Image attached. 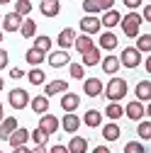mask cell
<instances>
[{"label": "cell", "mask_w": 151, "mask_h": 153, "mask_svg": "<svg viewBox=\"0 0 151 153\" xmlns=\"http://www.w3.org/2000/svg\"><path fill=\"white\" fill-rule=\"evenodd\" d=\"M141 22H144V20H141V15L129 10V15H124L122 20H120L124 36H129V39H137V36H139V29H141Z\"/></svg>", "instance_id": "6da1fadb"}, {"label": "cell", "mask_w": 151, "mask_h": 153, "mask_svg": "<svg viewBox=\"0 0 151 153\" xmlns=\"http://www.w3.org/2000/svg\"><path fill=\"white\" fill-rule=\"evenodd\" d=\"M102 92L110 102H120L122 97H127V80L124 78H110V83H107V88H102Z\"/></svg>", "instance_id": "7a4b0ae2"}, {"label": "cell", "mask_w": 151, "mask_h": 153, "mask_svg": "<svg viewBox=\"0 0 151 153\" xmlns=\"http://www.w3.org/2000/svg\"><path fill=\"white\" fill-rule=\"evenodd\" d=\"M120 59V66H124V68H139L141 66V53L134 49V46H127V49H122V53L117 56Z\"/></svg>", "instance_id": "3957f363"}, {"label": "cell", "mask_w": 151, "mask_h": 153, "mask_svg": "<svg viewBox=\"0 0 151 153\" xmlns=\"http://www.w3.org/2000/svg\"><path fill=\"white\" fill-rule=\"evenodd\" d=\"M7 100H10V107L12 109H25V107H29V92L25 90V88H12L10 90V95H7Z\"/></svg>", "instance_id": "277c9868"}, {"label": "cell", "mask_w": 151, "mask_h": 153, "mask_svg": "<svg viewBox=\"0 0 151 153\" xmlns=\"http://www.w3.org/2000/svg\"><path fill=\"white\" fill-rule=\"evenodd\" d=\"M112 5H115V0H83L85 15H98V12L112 10Z\"/></svg>", "instance_id": "5b68a950"}, {"label": "cell", "mask_w": 151, "mask_h": 153, "mask_svg": "<svg viewBox=\"0 0 151 153\" xmlns=\"http://www.w3.org/2000/svg\"><path fill=\"white\" fill-rule=\"evenodd\" d=\"M124 114H127V119H132V122H141V119L146 117V107H144V102H139V100H132V102L124 107Z\"/></svg>", "instance_id": "8992f818"}, {"label": "cell", "mask_w": 151, "mask_h": 153, "mask_svg": "<svg viewBox=\"0 0 151 153\" xmlns=\"http://www.w3.org/2000/svg\"><path fill=\"white\" fill-rule=\"evenodd\" d=\"M100 29H102L100 17H95V15H85L83 20H81V32H83V34H88V36L100 34Z\"/></svg>", "instance_id": "52a82bcc"}, {"label": "cell", "mask_w": 151, "mask_h": 153, "mask_svg": "<svg viewBox=\"0 0 151 153\" xmlns=\"http://www.w3.org/2000/svg\"><path fill=\"white\" fill-rule=\"evenodd\" d=\"M59 126H61V124H59V119H56L54 114H49V112H44L42 117H39V129L46 134V136H54V134L59 131Z\"/></svg>", "instance_id": "ba28073f"}, {"label": "cell", "mask_w": 151, "mask_h": 153, "mask_svg": "<svg viewBox=\"0 0 151 153\" xmlns=\"http://www.w3.org/2000/svg\"><path fill=\"white\" fill-rule=\"evenodd\" d=\"M22 20L25 17H20L17 12H7V15H3V20H0V27H3V32H20Z\"/></svg>", "instance_id": "9c48e42d"}, {"label": "cell", "mask_w": 151, "mask_h": 153, "mask_svg": "<svg viewBox=\"0 0 151 153\" xmlns=\"http://www.w3.org/2000/svg\"><path fill=\"white\" fill-rule=\"evenodd\" d=\"M102 80L100 78H83V92L88 97H100L102 95Z\"/></svg>", "instance_id": "30bf717a"}, {"label": "cell", "mask_w": 151, "mask_h": 153, "mask_svg": "<svg viewBox=\"0 0 151 153\" xmlns=\"http://www.w3.org/2000/svg\"><path fill=\"white\" fill-rule=\"evenodd\" d=\"M46 61H49V66H51V68H64V66H68V63H71V56H68V51L59 49V51H51V53L46 56Z\"/></svg>", "instance_id": "8fae6325"}, {"label": "cell", "mask_w": 151, "mask_h": 153, "mask_svg": "<svg viewBox=\"0 0 151 153\" xmlns=\"http://www.w3.org/2000/svg\"><path fill=\"white\" fill-rule=\"evenodd\" d=\"M59 124H61V129L66 134H76V131L81 129V117H76V112H66V117Z\"/></svg>", "instance_id": "7c38bea8"}, {"label": "cell", "mask_w": 151, "mask_h": 153, "mask_svg": "<svg viewBox=\"0 0 151 153\" xmlns=\"http://www.w3.org/2000/svg\"><path fill=\"white\" fill-rule=\"evenodd\" d=\"M29 141V129H22V126H17L10 136H7V143L15 148V146H27Z\"/></svg>", "instance_id": "4fadbf2b"}, {"label": "cell", "mask_w": 151, "mask_h": 153, "mask_svg": "<svg viewBox=\"0 0 151 153\" xmlns=\"http://www.w3.org/2000/svg\"><path fill=\"white\" fill-rule=\"evenodd\" d=\"M64 92H68L66 80H51L44 85V97H54V95H64Z\"/></svg>", "instance_id": "5bb4252c"}, {"label": "cell", "mask_w": 151, "mask_h": 153, "mask_svg": "<svg viewBox=\"0 0 151 153\" xmlns=\"http://www.w3.org/2000/svg\"><path fill=\"white\" fill-rule=\"evenodd\" d=\"M117 44H120L117 34L107 29V32H102V34H100V46H98V49H105V51H115V49H117Z\"/></svg>", "instance_id": "9a60e30c"}, {"label": "cell", "mask_w": 151, "mask_h": 153, "mask_svg": "<svg viewBox=\"0 0 151 153\" xmlns=\"http://www.w3.org/2000/svg\"><path fill=\"white\" fill-rule=\"evenodd\" d=\"M81 107V97L76 92H64V97H61V109L64 112H76Z\"/></svg>", "instance_id": "2e32d148"}, {"label": "cell", "mask_w": 151, "mask_h": 153, "mask_svg": "<svg viewBox=\"0 0 151 153\" xmlns=\"http://www.w3.org/2000/svg\"><path fill=\"white\" fill-rule=\"evenodd\" d=\"M73 42H76V32H73L71 27H66V29L59 32V39H56V44H59L64 51H68V49L73 46Z\"/></svg>", "instance_id": "e0dca14e"}, {"label": "cell", "mask_w": 151, "mask_h": 153, "mask_svg": "<svg viewBox=\"0 0 151 153\" xmlns=\"http://www.w3.org/2000/svg\"><path fill=\"white\" fill-rule=\"evenodd\" d=\"M39 12H42L44 17H56V15L61 12V3H59V0H42Z\"/></svg>", "instance_id": "ac0fdd59"}, {"label": "cell", "mask_w": 151, "mask_h": 153, "mask_svg": "<svg viewBox=\"0 0 151 153\" xmlns=\"http://www.w3.org/2000/svg\"><path fill=\"white\" fill-rule=\"evenodd\" d=\"M120 20H122V15L112 7V10H105V15L100 17V25L102 27H107V29H112V27H117L120 25Z\"/></svg>", "instance_id": "d6986e66"}, {"label": "cell", "mask_w": 151, "mask_h": 153, "mask_svg": "<svg viewBox=\"0 0 151 153\" xmlns=\"http://www.w3.org/2000/svg\"><path fill=\"white\" fill-rule=\"evenodd\" d=\"M134 95L139 102H149L151 100V80H139L134 88Z\"/></svg>", "instance_id": "ffe728a7"}, {"label": "cell", "mask_w": 151, "mask_h": 153, "mask_svg": "<svg viewBox=\"0 0 151 153\" xmlns=\"http://www.w3.org/2000/svg\"><path fill=\"white\" fill-rule=\"evenodd\" d=\"M100 66H102V71L107 73V75H115L122 66H120V59H117V56H105V59H100Z\"/></svg>", "instance_id": "44dd1931"}, {"label": "cell", "mask_w": 151, "mask_h": 153, "mask_svg": "<svg viewBox=\"0 0 151 153\" xmlns=\"http://www.w3.org/2000/svg\"><path fill=\"white\" fill-rule=\"evenodd\" d=\"M29 107H32L34 114H44V112H49V97H44V95L29 97Z\"/></svg>", "instance_id": "7402d4cb"}, {"label": "cell", "mask_w": 151, "mask_h": 153, "mask_svg": "<svg viewBox=\"0 0 151 153\" xmlns=\"http://www.w3.org/2000/svg\"><path fill=\"white\" fill-rule=\"evenodd\" d=\"M68 153H85L88 151V139H83V136H71V141H68Z\"/></svg>", "instance_id": "603a6c76"}, {"label": "cell", "mask_w": 151, "mask_h": 153, "mask_svg": "<svg viewBox=\"0 0 151 153\" xmlns=\"http://www.w3.org/2000/svg\"><path fill=\"white\" fill-rule=\"evenodd\" d=\"M17 129V117H5L3 122H0V139L7 141V136Z\"/></svg>", "instance_id": "cb8c5ba5"}, {"label": "cell", "mask_w": 151, "mask_h": 153, "mask_svg": "<svg viewBox=\"0 0 151 153\" xmlns=\"http://www.w3.org/2000/svg\"><path fill=\"white\" fill-rule=\"evenodd\" d=\"M81 56H83V63H81V66H88V68H90V66H98V63H100V59H102L98 46L88 49V51H85V53H81Z\"/></svg>", "instance_id": "d4e9b609"}, {"label": "cell", "mask_w": 151, "mask_h": 153, "mask_svg": "<svg viewBox=\"0 0 151 153\" xmlns=\"http://www.w3.org/2000/svg\"><path fill=\"white\" fill-rule=\"evenodd\" d=\"M81 124H85V126H90V129H95V126L102 124V114H100L98 109H88V112L83 114V122H81Z\"/></svg>", "instance_id": "484cf974"}, {"label": "cell", "mask_w": 151, "mask_h": 153, "mask_svg": "<svg viewBox=\"0 0 151 153\" xmlns=\"http://www.w3.org/2000/svg\"><path fill=\"white\" fill-rule=\"evenodd\" d=\"M73 46H76V51H78V53H85L88 49H93L95 44H93V36H88V34H76Z\"/></svg>", "instance_id": "4316f807"}, {"label": "cell", "mask_w": 151, "mask_h": 153, "mask_svg": "<svg viewBox=\"0 0 151 153\" xmlns=\"http://www.w3.org/2000/svg\"><path fill=\"white\" fill-rule=\"evenodd\" d=\"M105 117H107L110 122H117L120 117H124V107H122L120 102H110V105L105 107Z\"/></svg>", "instance_id": "83f0119b"}, {"label": "cell", "mask_w": 151, "mask_h": 153, "mask_svg": "<svg viewBox=\"0 0 151 153\" xmlns=\"http://www.w3.org/2000/svg\"><path fill=\"white\" fill-rule=\"evenodd\" d=\"M120 134H122V129L117 126V122H110V124L102 126V139H105V141H117Z\"/></svg>", "instance_id": "f1b7e54d"}, {"label": "cell", "mask_w": 151, "mask_h": 153, "mask_svg": "<svg viewBox=\"0 0 151 153\" xmlns=\"http://www.w3.org/2000/svg\"><path fill=\"white\" fill-rule=\"evenodd\" d=\"M25 61H27L29 66H34V68H37V66L42 63V61H46V53H42V51H37V49L32 46V49H27V53H25Z\"/></svg>", "instance_id": "f546056e"}, {"label": "cell", "mask_w": 151, "mask_h": 153, "mask_svg": "<svg viewBox=\"0 0 151 153\" xmlns=\"http://www.w3.org/2000/svg\"><path fill=\"white\" fill-rule=\"evenodd\" d=\"M51 36H46V34H39V36H34V49L37 51H42V53H49L51 51Z\"/></svg>", "instance_id": "4dcf8cb0"}, {"label": "cell", "mask_w": 151, "mask_h": 153, "mask_svg": "<svg viewBox=\"0 0 151 153\" xmlns=\"http://www.w3.org/2000/svg\"><path fill=\"white\" fill-rule=\"evenodd\" d=\"M20 34L25 36V39H34V34H37V22H34V20H22Z\"/></svg>", "instance_id": "1f68e13d"}, {"label": "cell", "mask_w": 151, "mask_h": 153, "mask_svg": "<svg viewBox=\"0 0 151 153\" xmlns=\"http://www.w3.org/2000/svg\"><path fill=\"white\" fill-rule=\"evenodd\" d=\"M134 49H137L139 53H149V51H151V34H139Z\"/></svg>", "instance_id": "d6a6232c"}, {"label": "cell", "mask_w": 151, "mask_h": 153, "mask_svg": "<svg viewBox=\"0 0 151 153\" xmlns=\"http://www.w3.org/2000/svg\"><path fill=\"white\" fill-rule=\"evenodd\" d=\"M44 78H46V75H44L42 68H32V71L27 73V80H29L32 85H44Z\"/></svg>", "instance_id": "836d02e7"}, {"label": "cell", "mask_w": 151, "mask_h": 153, "mask_svg": "<svg viewBox=\"0 0 151 153\" xmlns=\"http://www.w3.org/2000/svg\"><path fill=\"white\" fill-rule=\"evenodd\" d=\"M68 73H71L73 80H83V78H85V66H81V63H68Z\"/></svg>", "instance_id": "e575fe53"}, {"label": "cell", "mask_w": 151, "mask_h": 153, "mask_svg": "<svg viewBox=\"0 0 151 153\" xmlns=\"http://www.w3.org/2000/svg\"><path fill=\"white\" fill-rule=\"evenodd\" d=\"M15 12L20 17H27L32 12V3H29V0H15Z\"/></svg>", "instance_id": "d590c367"}, {"label": "cell", "mask_w": 151, "mask_h": 153, "mask_svg": "<svg viewBox=\"0 0 151 153\" xmlns=\"http://www.w3.org/2000/svg\"><path fill=\"white\" fill-rule=\"evenodd\" d=\"M29 139L34 141V146H46V139H49V136H46V134H44L39 126H37L34 131H29Z\"/></svg>", "instance_id": "8d00e7d4"}, {"label": "cell", "mask_w": 151, "mask_h": 153, "mask_svg": "<svg viewBox=\"0 0 151 153\" xmlns=\"http://www.w3.org/2000/svg\"><path fill=\"white\" fill-rule=\"evenodd\" d=\"M137 134H139V139L141 141H149L151 139V122H139V126H137Z\"/></svg>", "instance_id": "74e56055"}, {"label": "cell", "mask_w": 151, "mask_h": 153, "mask_svg": "<svg viewBox=\"0 0 151 153\" xmlns=\"http://www.w3.org/2000/svg\"><path fill=\"white\" fill-rule=\"evenodd\" d=\"M124 153H146V148H144L141 141H129L124 146Z\"/></svg>", "instance_id": "f35d334b"}, {"label": "cell", "mask_w": 151, "mask_h": 153, "mask_svg": "<svg viewBox=\"0 0 151 153\" xmlns=\"http://www.w3.org/2000/svg\"><path fill=\"white\" fill-rule=\"evenodd\" d=\"M122 3H124V5H127L132 12H134L137 7H141V3H144V0H122Z\"/></svg>", "instance_id": "ab89813d"}, {"label": "cell", "mask_w": 151, "mask_h": 153, "mask_svg": "<svg viewBox=\"0 0 151 153\" xmlns=\"http://www.w3.org/2000/svg\"><path fill=\"white\" fill-rule=\"evenodd\" d=\"M7 59H10V56H7V51H5V49H0V71H3V68H7Z\"/></svg>", "instance_id": "60d3db41"}, {"label": "cell", "mask_w": 151, "mask_h": 153, "mask_svg": "<svg viewBox=\"0 0 151 153\" xmlns=\"http://www.w3.org/2000/svg\"><path fill=\"white\" fill-rule=\"evenodd\" d=\"M141 20H144V22H151V5H149V3H146L144 10H141Z\"/></svg>", "instance_id": "b9f144b4"}, {"label": "cell", "mask_w": 151, "mask_h": 153, "mask_svg": "<svg viewBox=\"0 0 151 153\" xmlns=\"http://www.w3.org/2000/svg\"><path fill=\"white\" fill-rule=\"evenodd\" d=\"M10 78H15V80L17 78H25V71L22 68H10Z\"/></svg>", "instance_id": "7bdbcfd3"}, {"label": "cell", "mask_w": 151, "mask_h": 153, "mask_svg": "<svg viewBox=\"0 0 151 153\" xmlns=\"http://www.w3.org/2000/svg\"><path fill=\"white\" fill-rule=\"evenodd\" d=\"M49 153H68V148L64 146V143H56V146H51V151Z\"/></svg>", "instance_id": "ee69618b"}, {"label": "cell", "mask_w": 151, "mask_h": 153, "mask_svg": "<svg viewBox=\"0 0 151 153\" xmlns=\"http://www.w3.org/2000/svg\"><path fill=\"white\" fill-rule=\"evenodd\" d=\"M29 153H49V151H46V146H34V148H29Z\"/></svg>", "instance_id": "f6af8a7d"}, {"label": "cell", "mask_w": 151, "mask_h": 153, "mask_svg": "<svg viewBox=\"0 0 151 153\" xmlns=\"http://www.w3.org/2000/svg\"><path fill=\"white\" fill-rule=\"evenodd\" d=\"M12 153H29V148H27V146H15Z\"/></svg>", "instance_id": "bcb514c9"}, {"label": "cell", "mask_w": 151, "mask_h": 153, "mask_svg": "<svg viewBox=\"0 0 151 153\" xmlns=\"http://www.w3.org/2000/svg\"><path fill=\"white\" fill-rule=\"evenodd\" d=\"M93 153H110V148H107V146H95Z\"/></svg>", "instance_id": "7dc6e473"}, {"label": "cell", "mask_w": 151, "mask_h": 153, "mask_svg": "<svg viewBox=\"0 0 151 153\" xmlns=\"http://www.w3.org/2000/svg\"><path fill=\"white\" fill-rule=\"evenodd\" d=\"M5 119V114H3V102H0V122Z\"/></svg>", "instance_id": "c3c4849f"}, {"label": "cell", "mask_w": 151, "mask_h": 153, "mask_svg": "<svg viewBox=\"0 0 151 153\" xmlns=\"http://www.w3.org/2000/svg\"><path fill=\"white\" fill-rule=\"evenodd\" d=\"M7 3H12V0H0V5H7Z\"/></svg>", "instance_id": "681fc988"}, {"label": "cell", "mask_w": 151, "mask_h": 153, "mask_svg": "<svg viewBox=\"0 0 151 153\" xmlns=\"http://www.w3.org/2000/svg\"><path fill=\"white\" fill-rule=\"evenodd\" d=\"M3 88H5V80H3V78H0V90H3Z\"/></svg>", "instance_id": "f907efd6"}, {"label": "cell", "mask_w": 151, "mask_h": 153, "mask_svg": "<svg viewBox=\"0 0 151 153\" xmlns=\"http://www.w3.org/2000/svg\"><path fill=\"white\" fill-rule=\"evenodd\" d=\"M3 34H5V32H3V29H0V42H3Z\"/></svg>", "instance_id": "816d5d0a"}, {"label": "cell", "mask_w": 151, "mask_h": 153, "mask_svg": "<svg viewBox=\"0 0 151 153\" xmlns=\"http://www.w3.org/2000/svg\"><path fill=\"white\" fill-rule=\"evenodd\" d=\"M0 20H3V15H0Z\"/></svg>", "instance_id": "f5cc1de1"}, {"label": "cell", "mask_w": 151, "mask_h": 153, "mask_svg": "<svg viewBox=\"0 0 151 153\" xmlns=\"http://www.w3.org/2000/svg\"><path fill=\"white\" fill-rule=\"evenodd\" d=\"M144 3H149V0H144Z\"/></svg>", "instance_id": "db71d44e"}, {"label": "cell", "mask_w": 151, "mask_h": 153, "mask_svg": "<svg viewBox=\"0 0 151 153\" xmlns=\"http://www.w3.org/2000/svg\"><path fill=\"white\" fill-rule=\"evenodd\" d=\"M0 153H3V151H0Z\"/></svg>", "instance_id": "11a10c76"}, {"label": "cell", "mask_w": 151, "mask_h": 153, "mask_svg": "<svg viewBox=\"0 0 151 153\" xmlns=\"http://www.w3.org/2000/svg\"><path fill=\"white\" fill-rule=\"evenodd\" d=\"M146 153H149V151H146Z\"/></svg>", "instance_id": "9f6ffc18"}]
</instances>
